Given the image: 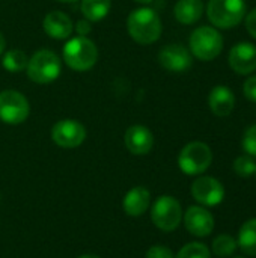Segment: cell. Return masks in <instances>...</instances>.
I'll list each match as a JSON object with an SVG mask.
<instances>
[{"label": "cell", "instance_id": "cb8c5ba5", "mask_svg": "<svg viewBox=\"0 0 256 258\" xmlns=\"http://www.w3.org/2000/svg\"><path fill=\"white\" fill-rule=\"evenodd\" d=\"M256 162L252 159V156L246 154V156H240L234 160V171L235 174H238L243 178L252 177L255 174Z\"/></svg>", "mask_w": 256, "mask_h": 258}, {"label": "cell", "instance_id": "4316f807", "mask_svg": "<svg viewBox=\"0 0 256 258\" xmlns=\"http://www.w3.org/2000/svg\"><path fill=\"white\" fill-rule=\"evenodd\" d=\"M243 92H244V97H246L249 101L256 103V74L255 76H250V77L244 82Z\"/></svg>", "mask_w": 256, "mask_h": 258}, {"label": "cell", "instance_id": "d6a6232c", "mask_svg": "<svg viewBox=\"0 0 256 258\" xmlns=\"http://www.w3.org/2000/svg\"><path fill=\"white\" fill-rule=\"evenodd\" d=\"M56 2H60V3H72V2H77V0H56Z\"/></svg>", "mask_w": 256, "mask_h": 258}, {"label": "cell", "instance_id": "30bf717a", "mask_svg": "<svg viewBox=\"0 0 256 258\" xmlns=\"http://www.w3.org/2000/svg\"><path fill=\"white\" fill-rule=\"evenodd\" d=\"M158 63L169 73H184L192 67L193 56L183 44H167L158 51Z\"/></svg>", "mask_w": 256, "mask_h": 258}, {"label": "cell", "instance_id": "5bb4252c", "mask_svg": "<svg viewBox=\"0 0 256 258\" xmlns=\"http://www.w3.org/2000/svg\"><path fill=\"white\" fill-rule=\"evenodd\" d=\"M124 142L127 150L134 156H145L154 147V135L145 125H131L127 128Z\"/></svg>", "mask_w": 256, "mask_h": 258}, {"label": "cell", "instance_id": "277c9868", "mask_svg": "<svg viewBox=\"0 0 256 258\" xmlns=\"http://www.w3.org/2000/svg\"><path fill=\"white\" fill-rule=\"evenodd\" d=\"M192 56L199 60L210 62L216 59L223 50V36L213 26H199L196 27L189 41Z\"/></svg>", "mask_w": 256, "mask_h": 258}, {"label": "cell", "instance_id": "f546056e", "mask_svg": "<svg viewBox=\"0 0 256 258\" xmlns=\"http://www.w3.org/2000/svg\"><path fill=\"white\" fill-rule=\"evenodd\" d=\"M5 48H6V41H5V36L0 33V56L5 53Z\"/></svg>", "mask_w": 256, "mask_h": 258}, {"label": "cell", "instance_id": "4fadbf2b", "mask_svg": "<svg viewBox=\"0 0 256 258\" xmlns=\"http://www.w3.org/2000/svg\"><path fill=\"white\" fill-rule=\"evenodd\" d=\"M184 225L190 234L196 237H207L214 230V218L207 209L192 206L184 213Z\"/></svg>", "mask_w": 256, "mask_h": 258}, {"label": "cell", "instance_id": "9a60e30c", "mask_svg": "<svg viewBox=\"0 0 256 258\" xmlns=\"http://www.w3.org/2000/svg\"><path fill=\"white\" fill-rule=\"evenodd\" d=\"M42 27H44V32L50 38L57 39V41L68 39L71 36L72 30H74V24H72L71 18L66 14H63L62 11L48 12L44 17Z\"/></svg>", "mask_w": 256, "mask_h": 258}, {"label": "cell", "instance_id": "8fae6325", "mask_svg": "<svg viewBox=\"0 0 256 258\" xmlns=\"http://www.w3.org/2000/svg\"><path fill=\"white\" fill-rule=\"evenodd\" d=\"M192 195L193 198L207 207L219 206L225 198V187L223 184L213 178V177H199L192 184Z\"/></svg>", "mask_w": 256, "mask_h": 258}, {"label": "cell", "instance_id": "ac0fdd59", "mask_svg": "<svg viewBox=\"0 0 256 258\" xmlns=\"http://www.w3.org/2000/svg\"><path fill=\"white\" fill-rule=\"evenodd\" d=\"M204 2L202 0H178L174 14L178 23L190 26L198 23L204 15Z\"/></svg>", "mask_w": 256, "mask_h": 258}, {"label": "cell", "instance_id": "83f0119b", "mask_svg": "<svg viewBox=\"0 0 256 258\" xmlns=\"http://www.w3.org/2000/svg\"><path fill=\"white\" fill-rule=\"evenodd\" d=\"M244 24H246L247 32L256 39V8L255 9H252L250 12L246 14V17H244Z\"/></svg>", "mask_w": 256, "mask_h": 258}, {"label": "cell", "instance_id": "603a6c76", "mask_svg": "<svg viewBox=\"0 0 256 258\" xmlns=\"http://www.w3.org/2000/svg\"><path fill=\"white\" fill-rule=\"evenodd\" d=\"M175 258H211V252L207 248V245L199 242H192L183 246Z\"/></svg>", "mask_w": 256, "mask_h": 258}, {"label": "cell", "instance_id": "e575fe53", "mask_svg": "<svg viewBox=\"0 0 256 258\" xmlns=\"http://www.w3.org/2000/svg\"><path fill=\"white\" fill-rule=\"evenodd\" d=\"M255 174H256V169H255Z\"/></svg>", "mask_w": 256, "mask_h": 258}, {"label": "cell", "instance_id": "f1b7e54d", "mask_svg": "<svg viewBox=\"0 0 256 258\" xmlns=\"http://www.w3.org/2000/svg\"><path fill=\"white\" fill-rule=\"evenodd\" d=\"M75 32H77V36H88L92 32L91 21H88L86 18L84 20H78L77 24H75Z\"/></svg>", "mask_w": 256, "mask_h": 258}, {"label": "cell", "instance_id": "9c48e42d", "mask_svg": "<svg viewBox=\"0 0 256 258\" xmlns=\"http://www.w3.org/2000/svg\"><path fill=\"white\" fill-rule=\"evenodd\" d=\"M51 139L60 148H77L86 139V128L77 119H60L51 128Z\"/></svg>", "mask_w": 256, "mask_h": 258}, {"label": "cell", "instance_id": "8992f818", "mask_svg": "<svg viewBox=\"0 0 256 258\" xmlns=\"http://www.w3.org/2000/svg\"><path fill=\"white\" fill-rule=\"evenodd\" d=\"M211 162L213 151L205 142L201 141L187 144L178 156V166L187 175L204 174L210 168Z\"/></svg>", "mask_w": 256, "mask_h": 258}, {"label": "cell", "instance_id": "5b68a950", "mask_svg": "<svg viewBox=\"0 0 256 258\" xmlns=\"http://www.w3.org/2000/svg\"><path fill=\"white\" fill-rule=\"evenodd\" d=\"M29 79L36 85H50L62 71L60 57L51 50H38L32 54L26 67Z\"/></svg>", "mask_w": 256, "mask_h": 258}, {"label": "cell", "instance_id": "1f68e13d", "mask_svg": "<svg viewBox=\"0 0 256 258\" xmlns=\"http://www.w3.org/2000/svg\"><path fill=\"white\" fill-rule=\"evenodd\" d=\"M78 258H100L98 255H94V254H84V255H80Z\"/></svg>", "mask_w": 256, "mask_h": 258}, {"label": "cell", "instance_id": "d4e9b609", "mask_svg": "<svg viewBox=\"0 0 256 258\" xmlns=\"http://www.w3.org/2000/svg\"><path fill=\"white\" fill-rule=\"evenodd\" d=\"M243 150L249 156L256 157V124L250 125L244 132V136H243Z\"/></svg>", "mask_w": 256, "mask_h": 258}, {"label": "cell", "instance_id": "836d02e7", "mask_svg": "<svg viewBox=\"0 0 256 258\" xmlns=\"http://www.w3.org/2000/svg\"><path fill=\"white\" fill-rule=\"evenodd\" d=\"M235 258H244V257H235Z\"/></svg>", "mask_w": 256, "mask_h": 258}, {"label": "cell", "instance_id": "3957f363", "mask_svg": "<svg viewBox=\"0 0 256 258\" xmlns=\"http://www.w3.org/2000/svg\"><path fill=\"white\" fill-rule=\"evenodd\" d=\"M246 12L244 0H210L207 5V17L217 29L237 27L244 20Z\"/></svg>", "mask_w": 256, "mask_h": 258}, {"label": "cell", "instance_id": "4dcf8cb0", "mask_svg": "<svg viewBox=\"0 0 256 258\" xmlns=\"http://www.w3.org/2000/svg\"><path fill=\"white\" fill-rule=\"evenodd\" d=\"M136 3H140V5H149L152 0H134Z\"/></svg>", "mask_w": 256, "mask_h": 258}, {"label": "cell", "instance_id": "484cf974", "mask_svg": "<svg viewBox=\"0 0 256 258\" xmlns=\"http://www.w3.org/2000/svg\"><path fill=\"white\" fill-rule=\"evenodd\" d=\"M146 258H175L174 252L164 245H154L148 249Z\"/></svg>", "mask_w": 256, "mask_h": 258}, {"label": "cell", "instance_id": "2e32d148", "mask_svg": "<svg viewBox=\"0 0 256 258\" xmlns=\"http://www.w3.org/2000/svg\"><path fill=\"white\" fill-rule=\"evenodd\" d=\"M208 106H210V110L216 116H220V118L228 116L232 113L235 107V95L228 86L217 85L210 91Z\"/></svg>", "mask_w": 256, "mask_h": 258}, {"label": "cell", "instance_id": "6da1fadb", "mask_svg": "<svg viewBox=\"0 0 256 258\" xmlns=\"http://www.w3.org/2000/svg\"><path fill=\"white\" fill-rule=\"evenodd\" d=\"M127 30L133 41L142 45L154 44L160 39L163 24L160 15L151 8H139L131 11L127 18Z\"/></svg>", "mask_w": 256, "mask_h": 258}, {"label": "cell", "instance_id": "e0dca14e", "mask_svg": "<svg viewBox=\"0 0 256 258\" xmlns=\"http://www.w3.org/2000/svg\"><path fill=\"white\" fill-rule=\"evenodd\" d=\"M149 203H151L149 190L143 186H136L127 192L122 201V206L128 216L137 218V216H142L148 210Z\"/></svg>", "mask_w": 256, "mask_h": 258}, {"label": "cell", "instance_id": "ba28073f", "mask_svg": "<svg viewBox=\"0 0 256 258\" xmlns=\"http://www.w3.org/2000/svg\"><path fill=\"white\" fill-rule=\"evenodd\" d=\"M151 219L154 225L161 231L177 230L183 219V210L180 203L169 195L157 198L151 209Z\"/></svg>", "mask_w": 256, "mask_h": 258}, {"label": "cell", "instance_id": "44dd1931", "mask_svg": "<svg viewBox=\"0 0 256 258\" xmlns=\"http://www.w3.org/2000/svg\"><path fill=\"white\" fill-rule=\"evenodd\" d=\"M29 62V57L26 54V51L20 50V48H12L3 53L2 57V65L6 71L9 73H21L26 70Z\"/></svg>", "mask_w": 256, "mask_h": 258}, {"label": "cell", "instance_id": "d6986e66", "mask_svg": "<svg viewBox=\"0 0 256 258\" xmlns=\"http://www.w3.org/2000/svg\"><path fill=\"white\" fill-rule=\"evenodd\" d=\"M237 245L246 255L256 257V218L246 221L241 225Z\"/></svg>", "mask_w": 256, "mask_h": 258}, {"label": "cell", "instance_id": "52a82bcc", "mask_svg": "<svg viewBox=\"0 0 256 258\" xmlns=\"http://www.w3.org/2000/svg\"><path fill=\"white\" fill-rule=\"evenodd\" d=\"M29 100L18 91L6 89L0 92V119L9 125H18L29 118Z\"/></svg>", "mask_w": 256, "mask_h": 258}, {"label": "cell", "instance_id": "7a4b0ae2", "mask_svg": "<svg viewBox=\"0 0 256 258\" xmlns=\"http://www.w3.org/2000/svg\"><path fill=\"white\" fill-rule=\"evenodd\" d=\"M62 57L71 70L83 73L95 67L98 60V48L88 36H74L63 45Z\"/></svg>", "mask_w": 256, "mask_h": 258}, {"label": "cell", "instance_id": "ffe728a7", "mask_svg": "<svg viewBox=\"0 0 256 258\" xmlns=\"http://www.w3.org/2000/svg\"><path fill=\"white\" fill-rule=\"evenodd\" d=\"M110 8L112 0H81V14L91 23H97L106 18Z\"/></svg>", "mask_w": 256, "mask_h": 258}, {"label": "cell", "instance_id": "7402d4cb", "mask_svg": "<svg viewBox=\"0 0 256 258\" xmlns=\"http://www.w3.org/2000/svg\"><path fill=\"white\" fill-rule=\"evenodd\" d=\"M237 246V240L229 234H220L213 240V252L220 258L231 257Z\"/></svg>", "mask_w": 256, "mask_h": 258}, {"label": "cell", "instance_id": "7c38bea8", "mask_svg": "<svg viewBox=\"0 0 256 258\" xmlns=\"http://www.w3.org/2000/svg\"><path fill=\"white\" fill-rule=\"evenodd\" d=\"M229 67L240 76H249L256 71V45L252 42L235 44L228 56Z\"/></svg>", "mask_w": 256, "mask_h": 258}]
</instances>
